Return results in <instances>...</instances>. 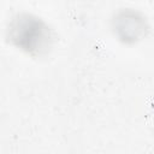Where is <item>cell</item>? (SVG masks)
Listing matches in <instances>:
<instances>
[{"label":"cell","mask_w":154,"mask_h":154,"mask_svg":"<svg viewBox=\"0 0 154 154\" xmlns=\"http://www.w3.org/2000/svg\"><path fill=\"white\" fill-rule=\"evenodd\" d=\"M113 28L124 42H134L138 40L148 30L146 18L138 11L132 8H123L113 19Z\"/></svg>","instance_id":"cell-2"},{"label":"cell","mask_w":154,"mask_h":154,"mask_svg":"<svg viewBox=\"0 0 154 154\" xmlns=\"http://www.w3.org/2000/svg\"><path fill=\"white\" fill-rule=\"evenodd\" d=\"M7 37L14 46L31 55L47 53L53 42L48 24L26 12L18 13L11 19L7 26Z\"/></svg>","instance_id":"cell-1"}]
</instances>
